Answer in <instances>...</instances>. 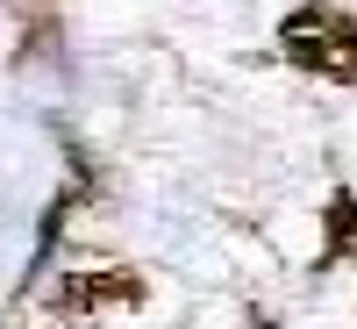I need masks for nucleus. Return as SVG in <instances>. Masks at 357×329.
<instances>
[{
  "mask_svg": "<svg viewBox=\"0 0 357 329\" xmlns=\"http://www.w3.org/2000/svg\"><path fill=\"white\" fill-rule=\"evenodd\" d=\"M143 301H151V279L129 272V265L65 272V279H50V293H43L50 322H100V315H122V308H143Z\"/></svg>",
  "mask_w": 357,
  "mask_h": 329,
  "instance_id": "nucleus-2",
  "label": "nucleus"
},
{
  "mask_svg": "<svg viewBox=\"0 0 357 329\" xmlns=\"http://www.w3.org/2000/svg\"><path fill=\"white\" fill-rule=\"evenodd\" d=\"M357 258V193L336 187L321 200V251H314V272H336V265Z\"/></svg>",
  "mask_w": 357,
  "mask_h": 329,
  "instance_id": "nucleus-3",
  "label": "nucleus"
},
{
  "mask_svg": "<svg viewBox=\"0 0 357 329\" xmlns=\"http://www.w3.org/2000/svg\"><path fill=\"white\" fill-rule=\"evenodd\" d=\"M279 57L321 86H357V15H343L336 0H301L279 22Z\"/></svg>",
  "mask_w": 357,
  "mask_h": 329,
  "instance_id": "nucleus-1",
  "label": "nucleus"
}]
</instances>
